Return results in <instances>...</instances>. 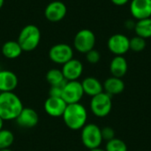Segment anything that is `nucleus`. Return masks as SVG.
<instances>
[{
    "instance_id": "ddd939ff",
    "label": "nucleus",
    "mask_w": 151,
    "mask_h": 151,
    "mask_svg": "<svg viewBox=\"0 0 151 151\" xmlns=\"http://www.w3.org/2000/svg\"><path fill=\"white\" fill-rule=\"evenodd\" d=\"M61 71L65 81H78L83 73V65L80 60L72 58L63 65Z\"/></svg>"
},
{
    "instance_id": "1a4fd4ad",
    "label": "nucleus",
    "mask_w": 151,
    "mask_h": 151,
    "mask_svg": "<svg viewBox=\"0 0 151 151\" xmlns=\"http://www.w3.org/2000/svg\"><path fill=\"white\" fill-rule=\"evenodd\" d=\"M129 41L130 39L127 36L122 34H115L108 39L107 47L115 56H123L130 50Z\"/></svg>"
},
{
    "instance_id": "b1692460",
    "label": "nucleus",
    "mask_w": 151,
    "mask_h": 151,
    "mask_svg": "<svg viewBox=\"0 0 151 151\" xmlns=\"http://www.w3.org/2000/svg\"><path fill=\"white\" fill-rule=\"evenodd\" d=\"M129 47L134 52H141L146 48V39L138 35L134 36L129 41Z\"/></svg>"
},
{
    "instance_id": "f257e3e1",
    "label": "nucleus",
    "mask_w": 151,
    "mask_h": 151,
    "mask_svg": "<svg viewBox=\"0 0 151 151\" xmlns=\"http://www.w3.org/2000/svg\"><path fill=\"white\" fill-rule=\"evenodd\" d=\"M23 108L20 98L15 93H0V118L4 121L15 120Z\"/></svg>"
},
{
    "instance_id": "5701e85b",
    "label": "nucleus",
    "mask_w": 151,
    "mask_h": 151,
    "mask_svg": "<svg viewBox=\"0 0 151 151\" xmlns=\"http://www.w3.org/2000/svg\"><path fill=\"white\" fill-rule=\"evenodd\" d=\"M106 151H127V143L119 138H114L107 142L105 146Z\"/></svg>"
},
{
    "instance_id": "7c9ffc66",
    "label": "nucleus",
    "mask_w": 151,
    "mask_h": 151,
    "mask_svg": "<svg viewBox=\"0 0 151 151\" xmlns=\"http://www.w3.org/2000/svg\"><path fill=\"white\" fill-rule=\"evenodd\" d=\"M4 0H0V9L3 7V5H4Z\"/></svg>"
},
{
    "instance_id": "cd10ccee",
    "label": "nucleus",
    "mask_w": 151,
    "mask_h": 151,
    "mask_svg": "<svg viewBox=\"0 0 151 151\" xmlns=\"http://www.w3.org/2000/svg\"><path fill=\"white\" fill-rule=\"evenodd\" d=\"M114 4H116V5H118V6H121V5H125V4H127L128 2H129V0H111Z\"/></svg>"
},
{
    "instance_id": "473e14b6",
    "label": "nucleus",
    "mask_w": 151,
    "mask_h": 151,
    "mask_svg": "<svg viewBox=\"0 0 151 151\" xmlns=\"http://www.w3.org/2000/svg\"><path fill=\"white\" fill-rule=\"evenodd\" d=\"M25 151H29V150H25Z\"/></svg>"
},
{
    "instance_id": "39448f33",
    "label": "nucleus",
    "mask_w": 151,
    "mask_h": 151,
    "mask_svg": "<svg viewBox=\"0 0 151 151\" xmlns=\"http://www.w3.org/2000/svg\"><path fill=\"white\" fill-rule=\"evenodd\" d=\"M90 111L97 118H104L108 116L112 109L111 96L105 92H102L90 100Z\"/></svg>"
},
{
    "instance_id": "aec40b11",
    "label": "nucleus",
    "mask_w": 151,
    "mask_h": 151,
    "mask_svg": "<svg viewBox=\"0 0 151 151\" xmlns=\"http://www.w3.org/2000/svg\"><path fill=\"white\" fill-rule=\"evenodd\" d=\"M134 31L136 35L148 39L151 37V18L143 19L135 22Z\"/></svg>"
},
{
    "instance_id": "423d86ee",
    "label": "nucleus",
    "mask_w": 151,
    "mask_h": 151,
    "mask_svg": "<svg viewBox=\"0 0 151 151\" xmlns=\"http://www.w3.org/2000/svg\"><path fill=\"white\" fill-rule=\"evenodd\" d=\"M96 45V35L89 29H81L74 36L73 47L80 53L86 54Z\"/></svg>"
},
{
    "instance_id": "6ab92c4d",
    "label": "nucleus",
    "mask_w": 151,
    "mask_h": 151,
    "mask_svg": "<svg viewBox=\"0 0 151 151\" xmlns=\"http://www.w3.org/2000/svg\"><path fill=\"white\" fill-rule=\"evenodd\" d=\"M23 52L17 41H7L2 46V54L8 59H15Z\"/></svg>"
},
{
    "instance_id": "f3484780",
    "label": "nucleus",
    "mask_w": 151,
    "mask_h": 151,
    "mask_svg": "<svg viewBox=\"0 0 151 151\" xmlns=\"http://www.w3.org/2000/svg\"><path fill=\"white\" fill-rule=\"evenodd\" d=\"M84 94L93 97L104 92V87L101 81L95 77H87L81 81Z\"/></svg>"
},
{
    "instance_id": "dca6fc26",
    "label": "nucleus",
    "mask_w": 151,
    "mask_h": 151,
    "mask_svg": "<svg viewBox=\"0 0 151 151\" xmlns=\"http://www.w3.org/2000/svg\"><path fill=\"white\" fill-rule=\"evenodd\" d=\"M128 70V64L123 56H115L110 63V72L113 77L123 78Z\"/></svg>"
},
{
    "instance_id": "9d476101",
    "label": "nucleus",
    "mask_w": 151,
    "mask_h": 151,
    "mask_svg": "<svg viewBox=\"0 0 151 151\" xmlns=\"http://www.w3.org/2000/svg\"><path fill=\"white\" fill-rule=\"evenodd\" d=\"M66 12V5L63 2L57 0L47 4L44 10V16L50 22H58L65 17Z\"/></svg>"
},
{
    "instance_id": "412c9836",
    "label": "nucleus",
    "mask_w": 151,
    "mask_h": 151,
    "mask_svg": "<svg viewBox=\"0 0 151 151\" xmlns=\"http://www.w3.org/2000/svg\"><path fill=\"white\" fill-rule=\"evenodd\" d=\"M46 81L50 86L63 85L67 81H65L62 71L57 68H52L49 70L46 73Z\"/></svg>"
},
{
    "instance_id": "2eb2a0df",
    "label": "nucleus",
    "mask_w": 151,
    "mask_h": 151,
    "mask_svg": "<svg viewBox=\"0 0 151 151\" xmlns=\"http://www.w3.org/2000/svg\"><path fill=\"white\" fill-rule=\"evenodd\" d=\"M17 75L9 70H0V93L13 92L18 86Z\"/></svg>"
},
{
    "instance_id": "f03ea898",
    "label": "nucleus",
    "mask_w": 151,
    "mask_h": 151,
    "mask_svg": "<svg viewBox=\"0 0 151 151\" xmlns=\"http://www.w3.org/2000/svg\"><path fill=\"white\" fill-rule=\"evenodd\" d=\"M62 118L69 129L73 131L81 130L87 124L88 111L85 106L80 103L67 104Z\"/></svg>"
},
{
    "instance_id": "7ed1b4c3",
    "label": "nucleus",
    "mask_w": 151,
    "mask_h": 151,
    "mask_svg": "<svg viewBox=\"0 0 151 151\" xmlns=\"http://www.w3.org/2000/svg\"><path fill=\"white\" fill-rule=\"evenodd\" d=\"M41 41V31L35 25L29 24L25 26L19 32L17 42L23 51L35 50Z\"/></svg>"
},
{
    "instance_id": "6e6552de",
    "label": "nucleus",
    "mask_w": 151,
    "mask_h": 151,
    "mask_svg": "<svg viewBox=\"0 0 151 151\" xmlns=\"http://www.w3.org/2000/svg\"><path fill=\"white\" fill-rule=\"evenodd\" d=\"M84 95L81 82L78 81H66L65 84L61 97L67 104H72L80 103Z\"/></svg>"
},
{
    "instance_id": "a878e982",
    "label": "nucleus",
    "mask_w": 151,
    "mask_h": 151,
    "mask_svg": "<svg viewBox=\"0 0 151 151\" xmlns=\"http://www.w3.org/2000/svg\"><path fill=\"white\" fill-rule=\"evenodd\" d=\"M101 133H102L103 140H104L106 142H109V141L116 138L115 137V131L111 127H104L101 128Z\"/></svg>"
},
{
    "instance_id": "bb28decb",
    "label": "nucleus",
    "mask_w": 151,
    "mask_h": 151,
    "mask_svg": "<svg viewBox=\"0 0 151 151\" xmlns=\"http://www.w3.org/2000/svg\"><path fill=\"white\" fill-rule=\"evenodd\" d=\"M65 84H63V85H58V86H50V91H49V96H52V97H61L62 96L63 88H64Z\"/></svg>"
},
{
    "instance_id": "4468645a",
    "label": "nucleus",
    "mask_w": 151,
    "mask_h": 151,
    "mask_svg": "<svg viewBox=\"0 0 151 151\" xmlns=\"http://www.w3.org/2000/svg\"><path fill=\"white\" fill-rule=\"evenodd\" d=\"M15 120L17 125L22 128H33L38 124L39 117L34 109L23 108Z\"/></svg>"
},
{
    "instance_id": "c85d7f7f",
    "label": "nucleus",
    "mask_w": 151,
    "mask_h": 151,
    "mask_svg": "<svg viewBox=\"0 0 151 151\" xmlns=\"http://www.w3.org/2000/svg\"><path fill=\"white\" fill-rule=\"evenodd\" d=\"M89 151H106V150H105V149H101V148L99 147V148H96V149L90 150Z\"/></svg>"
},
{
    "instance_id": "20e7f679",
    "label": "nucleus",
    "mask_w": 151,
    "mask_h": 151,
    "mask_svg": "<svg viewBox=\"0 0 151 151\" xmlns=\"http://www.w3.org/2000/svg\"><path fill=\"white\" fill-rule=\"evenodd\" d=\"M81 139L84 147H86L89 150L99 148L104 141L102 137L101 128L94 123L86 124L81 128Z\"/></svg>"
},
{
    "instance_id": "4be33fe9",
    "label": "nucleus",
    "mask_w": 151,
    "mask_h": 151,
    "mask_svg": "<svg viewBox=\"0 0 151 151\" xmlns=\"http://www.w3.org/2000/svg\"><path fill=\"white\" fill-rule=\"evenodd\" d=\"M14 142V134L8 129L0 130V150L10 149Z\"/></svg>"
},
{
    "instance_id": "0eeeda50",
    "label": "nucleus",
    "mask_w": 151,
    "mask_h": 151,
    "mask_svg": "<svg viewBox=\"0 0 151 151\" xmlns=\"http://www.w3.org/2000/svg\"><path fill=\"white\" fill-rule=\"evenodd\" d=\"M50 59L58 65H64L73 58V50L66 43H57L49 50Z\"/></svg>"
},
{
    "instance_id": "f8f14e48",
    "label": "nucleus",
    "mask_w": 151,
    "mask_h": 151,
    "mask_svg": "<svg viewBox=\"0 0 151 151\" xmlns=\"http://www.w3.org/2000/svg\"><path fill=\"white\" fill-rule=\"evenodd\" d=\"M130 12L137 20L151 18V0H132Z\"/></svg>"
},
{
    "instance_id": "9b49d317",
    "label": "nucleus",
    "mask_w": 151,
    "mask_h": 151,
    "mask_svg": "<svg viewBox=\"0 0 151 151\" xmlns=\"http://www.w3.org/2000/svg\"><path fill=\"white\" fill-rule=\"evenodd\" d=\"M45 112L52 118H60L63 116L67 104L63 100L62 97H52L49 96L44 102Z\"/></svg>"
},
{
    "instance_id": "2f4dec72",
    "label": "nucleus",
    "mask_w": 151,
    "mask_h": 151,
    "mask_svg": "<svg viewBox=\"0 0 151 151\" xmlns=\"http://www.w3.org/2000/svg\"><path fill=\"white\" fill-rule=\"evenodd\" d=\"M0 151H12L10 149H6V150H0Z\"/></svg>"
},
{
    "instance_id": "a211bd4d",
    "label": "nucleus",
    "mask_w": 151,
    "mask_h": 151,
    "mask_svg": "<svg viewBox=\"0 0 151 151\" xmlns=\"http://www.w3.org/2000/svg\"><path fill=\"white\" fill-rule=\"evenodd\" d=\"M103 87H104V92L112 96L115 95H119L124 91L125 82L122 81L121 78L111 76L104 81Z\"/></svg>"
},
{
    "instance_id": "c756f323",
    "label": "nucleus",
    "mask_w": 151,
    "mask_h": 151,
    "mask_svg": "<svg viewBox=\"0 0 151 151\" xmlns=\"http://www.w3.org/2000/svg\"><path fill=\"white\" fill-rule=\"evenodd\" d=\"M3 127H4V120L0 118V130L3 129Z\"/></svg>"
},
{
    "instance_id": "393cba45",
    "label": "nucleus",
    "mask_w": 151,
    "mask_h": 151,
    "mask_svg": "<svg viewBox=\"0 0 151 151\" xmlns=\"http://www.w3.org/2000/svg\"><path fill=\"white\" fill-rule=\"evenodd\" d=\"M100 58H101V55H100L99 51H97L95 49H93L86 53V59L89 64H92V65L97 64L100 61Z\"/></svg>"
}]
</instances>
